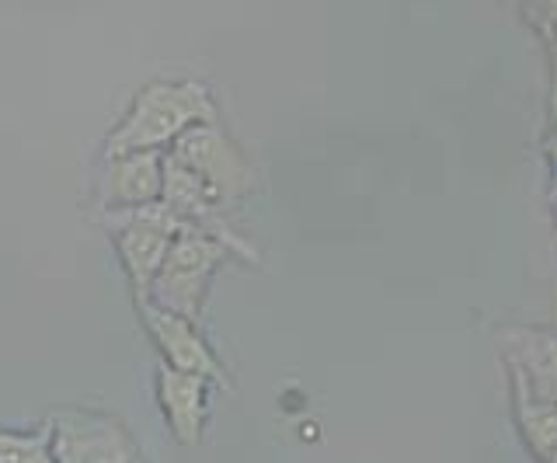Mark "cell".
I'll return each instance as SVG.
<instances>
[{"mask_svg": "<svg viewBox=\"0 0 557 463\" xmlns=\"http://www.w3.org/2000/svg\"><path fill=\"white\" fill-rule=\"evenodd\" d=\"M231 259H237V251L226 241H220V237L206 230H185L174 237L161 272H157V279L150 283L147 300L164 306V311L199 321L213 276L220 272V265H226Z\"/></svg>", "mask_w": 557, "mask_h": 463, "instance_id": "3957f363", "label": "cell"}, {"mask_svg": "<svg viewBox=\"0 0 557 463\" xmlns=\"http://www.w3.org/2000/svg\"><path fill=\"white\" fill-rule=\"evenodd\" d=\"M49 422L57 463H136L139 442L129 425L104 411L66 408Z\"/></svg>", "mask_w": 557, "mask_h": 463, "instance_id": "5b68a950", "label": "cell"}, {"mask_svg": "<svg viewBox=\"0 0 557 463\" xmlns=\"http://www.w3.org/2000/svg\"><path fill=\"white\" fill-rule=\"evenodd\" d=\"M98 220H101V227L112 234L119 265L133 286V300H147L150 283L157 279V272H161L174 237L185 230H199V227H191L185 216L174 213L164 199L133 205V210L101 213Z\"/></svg>", "mask_w": 557, "mask_h": 463, "instance_id": "7a4b0ae2", "label": "cell"}, {"mask_svg": "<svg viewBox=\"0 0 557 463\" xmlns=\"http://www.w3.org/2000/svg\"><path fill=\"white\" fill-rule=\"evenodd\" d=\"M168 153L188 171H196L209 192L216 196V202L223 205V213L234 210V205H240L255 192V164L234 136L223 129L220 118L216 123H196L191 129H185L168 147Z\"/></svg>", "mask_w": 557, "mask_h": 463, "instance_id": "277c9868", "label": "cell"}, {"mask_svg": "<svg viewBox=\"0 0 557 463\" xmlns=\"http://www.w3.org/2000/svg\"><path fill=\"white\" fill-rule=\"evenodd\" d=\"M136 311H139V324H144V331L153 341V349L161 352L168 366L199 373L213 387H223L226 393L237 390L231 370L223 366V359L213 352V346H209L206 335L199 331V321L164 311V306H157L150 300H136Z\"/></svg>", "mask_w": 557, "mask_h": 463, "instance_id": "8992f818", "label": "cell"}, {"mask_svg": "<svg viewBox=\"0 0 557 463\" xmlns=\"http://www.w3.org/2000/svg\"><path fill=\"white\" fill-rule=\"evenodd\" d=\"M0 463H57L49 422L39 428H0Z\"/></svg>", "mask_w": 557, "mask_h": 463, "instance_id": "8fae6325", "label": "cell"}, {"mask_svg": "<svg viewBox=\"0 0 557 463\" xmlns=\"http://www.w3.org/2000/svg\"><path fill=\"white\" fill-rule=\"evenodd\" d=\"M550 220H554V234H557V182L550 185Z\"/></svg>", "mask_w": 557, "mask_h": 463, "instance_id": "9a60e30c", "label": "cell"}, {"mask_svg": "<svg viewBox=\"0 0 557 463\" xmlns=\"http://www.w3.org/2000/svg\"><path fill=\"white\" fill-rule=\"evenodd\" d=\"M540 150H544V161L550 171V185L557 182V105H550V118L544 129V140H540Z\"/></svg>", "mask_w": 557, "mask_h": 463, "instance_id": "4fadbf2b", "label": "cell"}, {"mask_svg": "<svg viewBox=\"0 0 557 463\" xmlns=\"http://www.w3.org/2000/svg\"><path fill=\"white\" fill-rule=\"evenodd\" d=\"M505 376H509V404H512L516 433H519L522 446H527V453L536 463H544L557 446V404L536 398L522 376H516L509 370H505Z\"/></svg>", "mask_w": 557, "mask_h": 463, "instance_id": "30bf717a", "label": "cell"}, {"mask_svg": "<svg viewBox=\"0 0 557 463\" xmlns=\"http://www.w3.org/2000/svg\"><path fill=\"white\" fill-rule=\"evenodd\" d=\"M544 463H557V446H554V450H550V456H547Z\"/></svg>", "mask_w": 557, "mask_h": 463, "instance_id": "2e32d148", "label": "cell"}, {"mask_svg": "<svg viewBox=\"0 0 557 463\" xmlns=\"http://www.w3.org/2000/svg\"><path fill=\"white\" fill-rule=\"evenodd\" d=\"M512 4L519 11L522 25H527L540 42L557 28V0H512Z\"/></svg>", "mask_w": 557, "mask_h": 463, "instance_id": "7c38bea8", "label": "cell"}, {"mask_svg": "<svg viewBox=\"0 0 557 463\" xmlns=\"http://www.w3.org/2000/svg\"><path fill=\"white\" fill-rule=\"evenodd\" d=\"M544 53H547V77H550V105H557V28L544 39Z\"/></svg>", "mask_w": 557, "mask_h": 463, "instance_id": "5bb4252c", "label": "cell"}, {"mask_svg": "<svg viewBox=\"0 0 557 463\" xmlns=\"http://www.w3.org/2000/svg\"><path fill=\"white\" fill-rule=\"evenodd\" d=\"M164 192V150H129L101 158L95 178V205L101 213L157 202Z\"/></svg>", "mask_w": 557, "mask_h": 463, "instance_id": "52a82bcc", "label": "cell"}, {"mask_svg": "<svg viewBox=\"0 0 557 463\" xmlns=\"http://www.w3.org/2000/svg\"><path fill=\"white\" fill-rule=\"evenodd\" d=\"M136 463H144V456H139V460H136Z\"/></svg>", "mask_w": 557, "mask_h": 463, "instance_id": "e0dca14e", "label": "cell"}, {"mask_svg": "<svg viewBox=\"0 0 557 463\" xmlns=\"http://www.w3.org/2000/svg\"><path fill=\"white\" fill-rule=\"evenodd\" d=\"M216 118V98L202 80H150L133 95L129 109L104 136L101 158L129 150H168L185 129Z\"/></svg>", "mask_w": 557, "mask_h": 463, "instance_id": "6da1fadb", "label": "cell"}, {"mask_svg": "<svg viewBox=\"0 0 557 463\" xmlns=\"http://www.w3.org/2000/svg\"><path fill=\"white\" fill-rule=\"evenodd\" d=\"M153 390H157V408H161L171 439L185 446V450H196L206 436L213 384L199 373H185V370L161 363L153 373Z\"/></svg>", "mask_w": 557, "mask_h": 463, "instance_id": "ba28073f", "label": "cell"}, {"mask_svg": "<svg viewBox=\"0 0 557 463\" xmlns=\"http://www.w3.org/2000/svg\"><path fill=\"white\" fill-rule=\"evenodd\" d=\"M495 335L505 370L522 376L536 398L557 404V331L540 324H502Z\"/></svg>", "mask_w": 557, "mask_h": 463, "instance_id": "9c48e42d", "label": "cell"}]
</instances>
